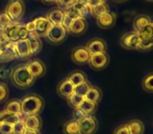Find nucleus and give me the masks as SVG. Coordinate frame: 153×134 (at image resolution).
I'll use <instances>...</instances> for the list:
<instances>
[{"label": "nucleus", "instance_id": "f257e3e1", "mask_svg": "<svg viewBox=\"0 0 153 134\" xmlns=\"http://www.w3.org/2000/svg\"><path fill=\"white\" fill-rule=\"evenodd\" d=\"M44 106V100L39 94H29L21 100V112L22 115L28 116L39 114Z\"/></svg>", "mask_w": 153, "mask_h": 134}, {"label": "nucleus", "instance_id": "f03ea898", "mask_svg": "<svg viewBox=\"0 0 153 134\" xmlns=\"http://www.w3.org/2000/svg\"><path fill=\"white\" fill-rule=\"evenodd\" d=\"M12 81L17 87L27 88L31 86L34 82V78L29 73L25 65H20L13 70Z\"/></svg>", "mask_w": 153, "mask_h": 134}, {"label": "nucleus", "instance_id": "7ed1b4c3", "mask_svg": "<svg viewBox=\"0 0 153 134\" xmlns=\"http://www.w3.org/2000/svg\"><path fill=\"white\" fill-rule=\"evenodd\" d=\"M79 134H94L98 128V120L93 114L85 115L78 122Z\"/></svg>", "mask_w": 153, "mask_h": 134}, {"label": "nucleus", "instance_id": "20e7f679", "mask_svg": "<svg viewBox=\"0 0 153 134\" xmlns=\"http://www.w3.org/2000/svg\"><path fill=\"white\" fill-rule=\"evenodd\" d=\"M25 6L21 0H13L7 4L5 8V13L10 18L12 21H16L20 19L24 14Z\"/></svg>", "mask_w": 153, "mask_h": 134}, {"label": "nucleus", "instance_id": "39448f33", "mask_svg": "<svg viewBox=\"0 0 153 134\" xmlns=\"http://www.w3.org/2000/svg\"><path fill=\"white\" fill-rule=\"evenodd\" d=\"M140 37L135 32H128L124 34L120 39V45L128 50H137L140 44Z\"/></svg>", "mask_w": 153, "mask_h": 134}, {"label": "nucleus", "instance_id": "423d86ee", "mask_svg": "<svg viewBox=\"0 0 153 134\" xmlns=\"http://www.w3.org/2000/svg\"><path fill=\"white\" fill-rule=\"evenodd\" d=\"M108 63H109V57L106 53H95V55L90 56L89 65L93 69H96V70L104 69L105 67L108 65Z\"/></svg>", "mask_w": 153, "mask_h": 134}, {"label": "nucleus", "instance_id": "0eeeda50", "mask_svg": "<svg viewBox=\"0 0 153 134\" xmlns=\"http://www.w3.org/2000/svg\"><path fill=\"white\" fill-rule=\"evenodd\" d=\"M90 53L85 46H77L71 53V59L74 63L78 65H83V64L89 63L90 60Z\"/></svg>", "mask_w": 153, "mask_h": 134}, {"label": "nucleus", "instance_id": "6e6552de", "mask_svg": "<svg viewBox=\"0 0 153 134\" xmlns=\"http://www.w3.org/2000/svg\"><path fill=\"white\" fill-rule=\"evenodd\" d=\"M116 19H117V15L111 11H107L106 13L96 18V23L100 29H109L116 24Z\"/></svg>", "mask_w": 153, "mask_h": 134}, {"label": "nucleus", "instance_id": "1a4fd4ad", "mask_svg": "<svg viewBox=\"0 0 153 134\" xmlns=\"http://www.w3.org/2000/svg\"><path fill=\"white\" fill-rule=\"evenodd\" d=\"M85 48L90 53V55H95V53H106L107 44L103 39L101 38H93L85 45Z\"/></svg>", "mask_w": 153, "mask_h": 134}, {"label": "nucleus", "instance_id": "9d476101", "mask_svg": "<svg viewBox=\"0 0 153 134\" xmlns=\"http://www.w3.org/2000/svg\"><path fill=\"white\" fill-rule=\"evenodd\" d=\"M25 66H26L29 73H30L34 79L39 77H42V75H44L45 72H46V66H45V64L43 63L41 60H38V59L30 60V61H28L25 64Z\"/></svg>", "mask_w": 153, "mask_h": 134}, {"label": "nucleus", "instance_id": "9b49d317", "mask_svg": "<svg viewBox=\"0 0 153 134\" xmlns=\"http://www.w3.org/2000/svg\"><path fill=\"white\" fill-rule=\"evenodd\" d=\"M18 58L14 43L8 42L0 46V62H8Z\"/></svg>", "mask_w": 153, "mask_h": 134}, {"label": "nucleus", "instance_id": "f8f14e48", "mask_svg": "<svg viewBox=\"0 0 153 134\" xmlns=\"http://www.w3.org/2000/svg\"><path fill=\"white\" fill-rule=\"evenodd\" d=\"M36 24V33L39 37H46L52 24L46 17H39L33 20Z\"/></svg>", "mask_w": 153, "mask_h": 134}, {"label": "nucleus", "instance_id": "ddd939ff", "mask_svg": "<svg viewBox=\"0 0 153 134\" xmlns=\"http://www.w3.org/2000/svg\"><path fill=\"white\" fill-rule=\"evenodd\" d=\"M67 31L62 27V25H52L47 34V38L53 43H59L66 38Z\"/></svg>", "mask_w": 153, "mask_h": 134}, {"label": "nucleus", "instance_id": "4468645a", "mask_svg": "<svg viewBox=\"0 0 153 134\" xmlns=\"http://www.w3.org/2000/svg\"><path fill=\"white\" fill-rule=\"evenodd\" d=\"M24 126L25 129L28 130H36L40 131L43 126L42 118L39 114H33V115H28L24 117Z\"/></svg>", "mask_w": 153, "mask_h": 134}, {"label": "nucleus", "instance_id": "2eb2a0df", "mask_svg": "<svg viewBox=\"0 0 153 134\" xmlns=\"http://www.w3.org/2000/svg\"><path fill=\"white\" fill-rule=\"evenodd\" d=\"M14 43L15 49H16V53L18 58H28L30 55V48H29V45L27 40H18Z\"/></svg>", "mask_w": 153, "mask_h": 134}, {"label": "nucleus", "instance_id": "dca6fc26", "mask_svg": "<svg viewBox=\"0 0 153 134\" xmlns=\"http://www.w3.org/2000/svg\"><path fill=\"white\" fill-rule=\"evenodd\" d=\"M88 29V22L85 18H77L73 21L69 32L73 35H82Z\"/></svg>", "mask_w": 153, "mask_h": 134}, {"label": "nucleus", "instance_id": "f3484780", "mask_svg": "<svg viewBox=\"0 0 153 134\" xmlns=\"http://www.w3.org/2000/svg\"><path fill=\"white\" fill-rule=\"evenodd\" d=\"M57 92L62 98L68 99L71 94L74 93V85L68 79H65L57 86Z\"/></svg>", "mask_w": 153, "mask_h": 134}, {"label": "nucleus", "instance_id": "a211bd4d", "mask_svg": "<svg viewBox=\"0 0 153 134\" xmlns=\"http://www.w3.org/2000/svg\"><path fill=\"white\" fill-rule=\"evenodd\" d=\"M27 42H28L29 48H30V55H36L40 53V50L42 49V42L40 40V37L36 33L29 34Z\"/></svg>", "mask_w": 153, "mask_h": 134}, {"label": "nucleus", "instance_id": "6ab92c4d", "mask_svg": "<svg viewBox=\"0 0 153 134\" xmlns=\"http://www.w3.org/2000/svg\"><path fill=\"white\" fill-rule=\"evenodd\" d=\"M152 18L148 15H137L133 20V32L139 33L140 31L144 29L147 24L151 22Z\"/></svg>", "mask_w": 153, "mask_h": 134}, {"label": "nucleus", "instance_id": "aec40b11", "mask_svg": "<svg viewBox=\"0 0 153 134\" xmlns=\"http://www.w3.org/2000/svg\"><path fill=\"white\" fill-rule=\"evenodd\" d=\"M20 25L16 24V23H12L10 25H8L6 29H3V36L6 38V40L8 42H16L18 41V31Z\"/></svg>", "mask_w": 153, "mask_h": 134}, {"label": "nucleus", "instance_id": "412c9836", "mask_svg": "<svg viewBox=\"0 0 153 134\" xmlns=\"http://www.w3.org/2000/svg\"><path fill=\"white\" fill-rule=\"evenodd\" d=\"M130 134H144L145 133V125L140 120H131L126 124Z\"/></svg>", "mask_w": 153, "mask_h": 134}, {"label": "nucleus", "instance_id": "4be33fe9", "mask_svg": "<svg viewBox=\"0 0 153 134\" xmlns=\"http://www.w3.org/2000/svg\"><path fill=\"white\" fill-rule=\"evenodd\" d=\"M46 18L50 21L52 25H62V19H64V11L59 8L52 10L47 14Z\"/></svg>", "mask_w": 153, "mask_h": 134}, {"label": "nucleus", "instance_id": "5701e85b", "mask_svg": "<svg viewBox=\"0 0 153 134\" xmlns=\"http://www.w3.org/2000/svg\"><path fill=\"white\" fill-rule=\"evenodd\" d=\"M4 112L8 114H16V115H22L21 112V100H12L10 101L5 106ZM24 117V116H23Z\"/></svg>", "mask_w": 153, "mask_h": 134}, {"label": "nucleus", "instance_id": "b1692460", "mask_svg": "<svg viewBox=\"0 0 153 134\" xmlns=\"http://www.w3.org/2000/svg\"><path fill=\"white\" fill-rule=\"evenodd\" d=\"M85 99L98 105V103L101 101V99H102V91H101L100 88L96 87V86H91V88L89 89L88 93L85 94Z\"/></svg>", "mask_w": 153, "mask_h": 134}, {"label": "nucleus", "instance_id": "393cba45", "mask_svg": "<svg viewBox=\"0 0 153 134\" xmlns=\"http://www.w3.org/2000/svg\"><path fill=\"white\" fill-rule=\"evenodd\" d=\"M67 79H68L74 86H77V85H79V84L83 83V82L88 81L85 73H83L82 71H78V70L73 71L72 73H70Z\"/></svg>", "mask_w": 153, "mask_h": 134}, {"label": "nucleus", "instance_id": "a878e982", "mask_svg": "<svg viewBox=\"0 0 153 134\" xmlns=\"http://www.w3.org/2000/svg\"><path fill=\"white\" fill-rule=\"evenodd\" d=\"M64 134H79L78 122L74 120H70L64 125L62 128Z\"/></svg>", "mask_w": 153, "mask_h": 134}, {"label": "nucleus", "instance_id": "bb28decb", "mask_svg": "<svg viewBox=\"0 0 153 134\" xmlns=\"http://www.w3.org/2000/svg\"><path fill=\"white\" fill-rule=\"evenodd\" d=\"M78 108L85 114V115H91V114H93L97 110V104L92 103V102L85 99Z\"/></svg>", "mask_w": 153, "mask_h": 134}, {"label": "nucleus", "instance_id": "cd10ccee", "mask_svg": "<svg viewBox=\"0 0 153 134\" xmlns=\"http://www.w3.org/2000/svg\"><path fill=\"white\" fill-rule=\"evenodd\" d=\"M108 11V5L106 4V2H100L99 4H97L96 6L91 8V15L94 17L98 18L99 16L103 15L104 13H106Z\"/></svg>", "mask_w": 153, "mask_h": 134}, {"label": "nucleus", "instance_id": "c85d7f7f", "mask_svg": "<svg viewBox=\"0 0 153 134\" xmlns=\"http://www.w3.org/2000/svg\"><path fill=\"white\" fill-rule=\"evenodd\" d=\"M83 100H85L83 96H79V94H77L74 92V93H72L68 99H67V102H68V105L70 106L71 108L75 109V108H78L79 106H80V104L82 103Z\"/></svg>", "mask_w": 153, "mask_h": 134}, {"label": "nucleus", "instance_id": "c756f323", "mask_svg": "<svg viewBox=\"0 0 153 134\" xmlns=\"http://www.w3.org/2000/svg\"><path fill=\"white\" fill-rule=\"evenodd\" d=\"M142 87L145 91L153 92V72H149L144 77L142 81Z\"/></svg>", "mask_w": 153, "mask_h": 134}, {"label": "nucleus", "instance_id": "7c9ffc66", "mask_svg": "<svg viewBox=\"0 0 153 134\" xmlns=\"http://www.w3.org/2000/svg\"><path fill=\"white\" fill-rule=\"evenodd\" d=\"M91 86L92 85L90 84L89 81H85V82H83V83L79 84V85L74 86V92L85 98V94H87L88 91H89V89L91 88Z\"/></svg>", "mask_w": 153, "mask_h": 134}, {"label": "nucleus", "instance_id": "2f4dec72", "mask_svg": "<svg viewBox=\"0 0 153 134\" xmlns=\"http://www.w3.org/2000/svg\"><path fill=\"white\" fill-rule=\"evenodd\" d=\"M137 35H139L140 39L153 38V20H151V22L146 25L142 31H140Z\"/></svg>", "mask_w": 153, "mask_h": 134}, {"label": "nucleus", "instance_id": "473e14b6", "mask_svg": "<svg viewBox=\"0 0 153 134\" xmlns=\"http://www.w3.org/2000/svg\"><path fill=\"white\" fill-rule=\"evenodd\" d=\"M153 49V38L148 39H141L140 40V44L137 46V50H143V51H149Z\"/></svg>", "mask_w": 153, "mask_h": 134}, {"label": "nucleus", "instance_id": "72a5a7b5", "mask_svg": "<svg viewBox=\"0 0 153 134\" xmlns=\"http://www.w3.org/2000/svg\"><path fill=\"white\" fill-rule=\"evenodd\" d=\"M13 23V21L10 20V18L7 16V14H6L5 12L4 13H0V29L3 31L4 29H6V27L8 26V25H10Z\"/></svg>", "mask_w": 153, "mask_h": 134}, {"label": "nucleus", "instance_id": "f704fd0d", "mask_svg": "<svg viewBox=\"0 0 153 134\" xmlns=\"http://www.w3.org/2000/svg\"><path fill=\"white\" fill-rule=\"evenodd\" d=\"M25 130L24 118H21L19 122L15 123L13 125V134H22Z\"/></svg>", "mask_w": 153, "mask_h": 134}, {"label": "nucleus", "instance_id": "c9c22d12", "mask_svg": "<svg viewBox=\"0 0 153 134\" xmlns=\"http://www.w3.org/2000/svg\"><path fill=\"white\" fill-rule=\"evenodd\" d=\"M75 2H76V0H56L57 5H59V10L62 11L68 10V8H72Z\"/></svg>", "mask_w": 153, "mask_h": 134}, {"label": "nucleus", "instance_id": "e433bc0d", "mask_svg": "<svg viewBox=\"0 0 153 134\" xmlns=\"http://www.w3.org/2000/svg\"><path fill=\"white\" fill-rule=\"evenodd\" d=\"M0 134H13V125L6 122H0Z\"/></svg>", "mask_w": 153, "mask_h": 134}, {"label": "nucleus", "instance_id": "4c0bfd02", "mask_svg": "<svg viewBox=\"0 0 153 134\" xmlns=\"http://www.w3.org/2000/svg\"><path fill=\"white\" fill-rule=\"evenodd\" d=\"M8 98V88L5 84L0 83V103L6 101Z\"/></svg>", "mask_w": 153, "mask_h": 134}, {"label": "nucleus", "instance_id": "58836bf2", "mask_svg": "<svg viewBox=\"0 0 153 134\" xmlns=\"http://www.w3.org/2000/svg\"><path fill=\"white\" fill-rule=\"evenodd\" d=\"M73 21H74V19H72L71 17H69L68 15L64 14V19H62V27H64L67 32H69V29H70Z\"/></svg>", "mask_w": 153, "mask_h": 134}, {"label": "nucleus", "instance_id": "ea45409f", "mask_svg": "<svg viewBox=\"0 0 153 134\" xmlns=\"http://www.w3.org/2000/svg\"><path fill=\"white\" fill-rule=\"evenodd\" d=\"M29 34L27 32V29H25L24 25H21V26H19V31H18V39L19 40H27V38H28Z\"/></svg>", "mask_w": 153, "mask_h": 134}, {"label": "nucleus", "instance_id": "a19ab883", "mask_svg": "<svg viewBox=\"0 0 153 134\" xmlns=\"http://www.w3.org/2000/svg\"><path fill=\"white\" fill-rule=\"evenodd\" d=\"M72 116L73 118L72 120H77V122H79V120H81V118H83L85 116V114L83 113L82 111H81L79 108H75V109H73V112H72Z\"/></svg>", "mask_w": 153, "mask_h": 134}, {"label": "nucleus", "instance_id": "79ce46f5", "mask_svg": "<svg viewBox=\"0 0 153 134\" xmlns=\"http://www.w3.org/2000/svg\"><path fill=\"white\" fill-rule=\"evenodd\" d=\"M114 134H130L129 133V130L127 128L126 124L125 125H122V126H119L115 129L114 131Z\"/></svg>", "mask_w": 153, "mask_h": 134}, {"label": "nucleus", "instance_id": "37998d69", "mask_svg": "<svg viewBox=\"0 0 153 134\" xmlns=\"http://www.w3.org/2000/svg\"><path fill=\"white\" fill-rule=\"evenodd\" d=\"M24 26H25V29H27V32H28V33H34V32H36V24H34L33 20L29 21V22L26 23Z\"/></svg>", "mask_w": 153, "mask_h": 134}, {"label": "nucleus", "instance_id": "c03bdc74", "mask_svg": "<svg viewBox=\"0 0 153 134\" xmlns=\"http://www.w3.org/2000/svg\"><path fill=\"white\" fill-rule=\"evenodd\" d=\"M100 0H87V5L89 6L90 8H94V6H96L97 4L100 3Z\"/></svg>", "mask_w": 153, "mask_h": 134}, {"label": "nucleus", "instance_id": "a18cd8bd", "mask_svg": "<svg viewBox=\"0 0 153 134\" xmlns=\"http://www.w3.org/2000/svg\"><path fill=\"white\" fill-rule=\"evenodd\" d=\"M22 134H41V132L36 130H28V129H25L24 132Z\"/></svg>", "mask_w": 153, "mask_h": 134}, {"label": "nucleus", "instance_id": "49530a36", "mask_svg": "<svg viewBox=\"0 0 153 134\" xmlns=\"http://www.w3.org/2000/svg\"><path fill=\"white\" fill-rule=\"evenodd\" d=\"M45 2H48V3H51V2H56V0H44Z\"/></svg>", "mask_w": 153, "mask_h": 134}, {"label": "nucleus", "instance_id": "de8ad7c7", "mask_svg": "<svg viewBox=\"0 0 153 134\" xmlns=\"http://www.w3.org/2000/svg\"><path fill=\"white\" fill-rule=\"evenodd\" d=\"M115 1H117V2H123V1H126V0H115Z\"/></svg>", "mask_w": 153, "mask_h": 134}, {"label": "nucleus", "instance_id": "09e8293b", "mask_svg": "<svg viewBox=\"0 0 153 134\" xmlns=\"http://www.w3.org/2000/svg\"><path fill=\"white\" fill-rule=\"evenodd\" d=\"M100 1H101V2H106L107 0H100Z\"/></svg>", "mask_w": 153, "mask_h": 134}, {"label": "nucleus", "instance_id": "8fccbe9b", "mask_svg": "<svg viewBox=\"0 0 153 134\" xmlns=\"http://www.w3.org/2000/svg\"><path fill=\"white\" fill-rule=\"evenodd\" d=\"M148 2H153V0H147Z\"/></svg>", "mask_w": 153, "mask_h": 134}]
</instances>
